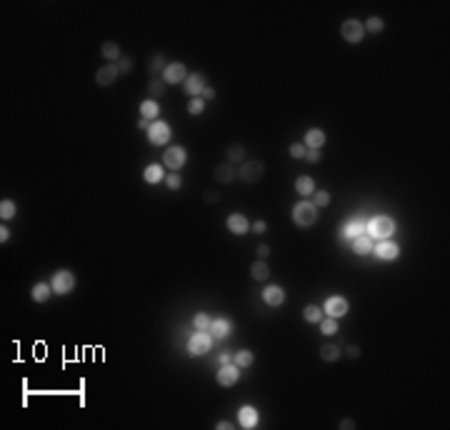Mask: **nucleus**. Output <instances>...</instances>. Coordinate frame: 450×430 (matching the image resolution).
Wrapping results in <instances>:
<instances>
[{
	"mask_svg": "<svg viewBox=\"0 0 450 430\" xmlns=\"http://www.w3.org/2000/svg\"><path fill=\"white\" fill-rule=\"evenodd\" d=\"M365 233H368L373 240H388V238L395 233V220H393L390 215H375L368 223Z\"/></svg>",
	"mask_w": 450,
	"mask_h": 430,
	"instance_id": "obj_1",
	"label": "nucleus"
},
{
	"mask_svg": "<svg viewBox=\"0 0 450 430\" xmlns=\"http://www.w3.org/2000/svg\"><path fill=\"white\" fill-rule=\"evenodd\" d=\"M315 220H318V208L313 205V200L303 198L300 203L293 205V223L298 228H310V225H315Z\"/></svg>",
	"mask_w": 450,
	"mask_h": 430,
	"instance_id": "obj_2",
	"label": "nucleus"
},
{
	"mask_svg": "<svg viewBox=\"0 0 450 430\" xmlns=\"http://www.w3.org/2000/svg\"><path fill=\"white\" fill-rule=\"evenodd\" d=\"M213 340H215V338H213L208 330H198V333H195V335H190V340H188V353H190L193 358L205 355V353H210Z\"/></svg>",
	"mask_w": 450,
	"mask_h": 430,
	"instance_id": "obj_3",
	"label": "nucleus"
},
{
	"mask_svg": "<svg viewBox=\"0 0 450 430\" xmlns=\"http://www.w3.org/2000/svg\"><path fill=\"white\" fill-rule=\"evenodd\" d=\"M50 285H53V293L68 295V293H73V288H75V275H73L70 270H58V273L53 275Z\"/></svg>",
	"mask_w": 450,
	"mask_h": 430,
	"instance_id": "obj_4",
	"label": "nucleus"
},
{
	"mask_svg": "<svg viewBox=\"0 0 450 430\" xmlns=\"http://www.w3.org/2000/svg\"><path fill=\"white\" fill-rule=\"evenodd\" d=\"M163 163H165V168H170V170H180V168L188 163V153H185V148H180V145H170V148L165 150Z\"/></svg>",
	"mask_w": 450,
	"mask_h": 430,
	"instance_id": "obj_5",
	"label": "nucleus"
},
{
	"mask_svg": "<svg viewBox=\"0 0 450 430\" xmlns=\"http://www.w3.org/2000/svg\"><path fill=\"white\" fill-rule=\"evenodd\" d=\"M340 35H343L345 43H360L365 38V28H363L360 20H345L340 25Z\"/></svg>",
	"mask_w": 450,
	"mask_h": 430,
	"instance_id": "obj_6",
	"label": "nucleus"
},
{
	"mask_svg": "<svg viewBox=\"0 0 450 430\" xmlns=\"http://www.w3.org/2000/svg\"><path fill=\"white\" fill-rule=\"evenodd\" d=\"M348 310H350V303L345 300V298H340V295H330L325 300V308H323V313L330 315V318H335V320L345 318Z\"/></svg>",
	"mask_w": 450,
	"mask_h": 430,
	"instance_id": "obj_7",
	"label": "nucleus"
},
{
	"mask_svg": "<svg viewBox=\"0 0 450 430\" xmlns=\"http://www.w3.org/2000/svg\"><path fill=\"white\" fill-rule=\"evenodd\" d=\"M373 253H375V258H378V260L390 263V260H395L398 255H400V245H398V243H393L390 238H388V240H378V243H375V248H373Z\"/></svg>",
	"mask_w": 450,
	"mask_h": 430,
	"instance_id": "obj_8",
	"label": "nucleus"
},
{
	"mask_svg": "<svg viewBox=\"0 0 450 430\" xmlns=\"http://www.w3.org/2000/svg\"><path fill=\"white\" fill-rule=\"evenodd\" d=\"M215 380H218V385H223V388H233L235 383H238V380H240V368H238L235 363L220 365V370H218Z\"/></svg>",
	"mask_w": 450,
	"mask_h": 430,
	"instance_id": "obj_9",
	"label": "nucleus"
},
{
	"mask_svg": "<svg viewBox=\"0 0 450 430\" xmlns=\"http://www.w3.org/2000/svg\"><path fill=\"white\" fill-rule=\"evenodd\" d=\"M148 140L153 145H165L170 140V125L165 120H153L150 128H148Z\"/></svg>",
	"mask_w": 450,
	"mask_h": 430,
	"instance_id": "obj_10",
	"label": "nucleus"
},
{
	"mask_svg": "<svg viewBox=\"0 0 450 430\" xmlns=\"http://www.w3.org/2000/svg\"><path fill=\"white\" fill-rule=\"evenodd\" d=\"M163 83L168 85H178V83H185V78H188V70H185V65L183 63H170L168 68L163 70Z\"/></svg>",
	"mask_w": 450,
	"mask_h": 430,
	"instance_id": "obj_11",
	"label": "nucleus"
},
{
	"mask_svg": "<svg viewBox=\"0 0 450 430\" xmlns=\"http://www.w3.org/2000/svg\"><path fill=\"white\" fill-rule=\"evenodd\" d=\"M263 173H265V168H263L260 160H243V165H240L238 175H240L246 183H255V180H260Z\"/></svg>",
	"mask_w": 450,
	"mask_h": 430,
	"instance_id": "obj_12",
	"label": "nucleus"
},
{
	"mask_svg": "<svg viewBox=\"0 0 450 430\" xmlns=\"http://www.w3.org/2000/svg\"><path fill=\"white\" fill-rule=\"evenodd\" d=\"M258 423H260V415H258V410H255L253 405H243V408L238 410V425L243 430L258 428Z\"/></svg>",
	"mask_w": 450,
	"mask_h": 430,
	"instance_id": "obj_13",
	"label": "nucleus"
},
{
	"mask_svg": "<svg viewBox=\"0 0 450 430\" xmlns=\"http://www.w3.org/2000/svg\"><path fill=\"white\" fill-rule=\"evenodd\" d=\"M230 330H233V323H230L225 315L213 318V323H210V328H208V333H210L213 338H218V340H225V338L230 335Z\"/></svg>",
	"mask_w": 450,
	"mask_h": 430,
	"instance_id": "obj_14",
	"label": "nucleus"
},
{
	"mask_svg": "<svg viewBox=\"0 0 450 430\" xmlns=\"http://www.w3.org/2000/svg\"><path fill=\"white\" fill-rule=\"evenodd\" d=\"M365 228H368V223H365L363 218H353L350 223H345V225H343L340 235H343V240H355L358 235H363V233H365Z\"/></svg>",
	"mask_w": 450,
	"mask_h": 430,
	"instance_id": "obj_15",
	"label": "nucleus"
},
{
	"mask_svg": "<svg viewBox=\"0 0 450 430\" xmlns=\"http://www.w3.org/2000/svg\"><path fill=\"white\" fill-rule=\"evenodd\" d=\"M118 75H120L118 65H115V63H108V65H103V68L95 73V83H98V85H113V83L118 80Z\"/></svg>",
	"mask_w": 450,
	"mask_h": 430,
	"instance_id": "obj_16",
	"label": "nucleus"
},
{
	"mask_svg": "<svg viewBox=\"0 0 450 430\" xmlns=\"http://www.w3.org/2000/svg\"><path fill=\"white\" fill-rule=\"evenodd\" d=\"M203 88H208V78H205L203 73H193V75H188V78H185V93H188V95L200 98Z\"/></svg>",
	"mask_w": 450,
	"mask_h": 430,
	"instance_id": "obj_17",
	"label": "nucleus"
},
{
	"mask_svg": "<svg viewBox=\"0 0 450 430\" xmlns=\"http://www.w3.org/2000/svg\"><path fill=\"white\" fill-rule=\"evenodd\" d=\"M228 230L233 233V235H246L248 230H250V220H248V215L243 213H233L230 218H228Z\"/></svg>",
	"mask_w": 450,
	"mask_h": 430,
	"instance_id": "obj_18",
	"label": "nucleus"
},
{
	"mask_svg": "<svg viewBox=\"0 0 450 430\" xmlns=\"http://www.w3.org/2000/svg\"><path fill=\"white\" fill-rule=\"evenodd\" d=\"M263 300H265V305L278 308V305L285 303V290H283L280 285H265V290H263Z\"/></svg>",
	"mask_w": 450,
	"mask_h": 430,
	"instance_id": "obj_19",
	"label": "nucleus"
},
{
	"mask_svg": "<svg viewBox=\"0 0 450 430\" xmlns=\"http://www.w3.org/2000/svg\"><path fill=\"white\" fill-rule=\"evenodd\" d=\"M325 140H328V135H325V130H320V128H310L308 133H305V148H310V150H320L323 145H325Z\"/></svg>",
	"mask_w": 450,
	"mask_h": 430,
	"instance_id": "obj_20",
	"label": "nucleus"
},
{
	"mask_svg": "<svg viewBox=\"0 0 450 430\" xmlns=\"http://www.w3.org/2000/svg\"><path fill=\"white\" fill-rule=\"evenodd\" d=\"M373 248H375V240L370 238V235H358L355 240H353V250L358 253V255H370L373 253Z\"/></svg>",
	"mask_w": 450,
	"mask_h": 430,
	"instance_id": "obj_21",
	"label": "nucleus"
},
{
	"mask_svg": "<svg viewBox=\"0 0 450 430\" xmlns=\"http://www.w3.org/2000/svg\"><path fill=\"white\" fill-rule=\"evenodd\" d=\"M143 178H145V183H150V185H155V183L165 180L163 165H160V163H153V165H148V168L143 170Z\"/></svg>",
	"mask_w": 450,
	"mask_h": 430,
	"instance_id": "obj_22",
	"label": "nucleus"
},
{
	"mask_svg": "<svg viewBox=\"0 0 450 430\" xmlns=\"http://www.w3.org/2000/svg\"><path fill=\"white\" fill-rule=\"evenodd\" d=\"M295 190H298V195H303V198L313 195V193H315V183H313V178H310V175H300V178L295 180Z\"/></svg>",
	"mask_w": 450,
	"mask_h": 430,
	"instance_id": "obj_23",
	"label": "nucleus"
},
{
	"mask_svg": "<svg viewBox=\"0 0 450 430\" xmlns=\"http://www.w3.org/2000/svg\"><path fill=\"white\" fill-rule=\"evenodd\" d=\"M50 293H53V285H50V283H35L33 290H30V295H33L35 303H45L50 298Z\"/></svg>",
	"mask_w": 450,
	"mask_h": 430,
	"instance_id": "obj_24",
	"label": "nucleus"
},
{
	"mask_svg": "<svg viewBox=\"0 0 450 430\" xmlns=\"http://www.w3.org/2000/svg\"><path fill=\"white\" fill-rule=\"evenodd\" d=\"M250 275H253L255 280H260V283H263V280H268V278H270V268L265 265V260H255V263L250 265Z\"/></svg>",
	"mask_w": 450,
	"mask_h": 430,
	"instance_id": "obj_25",
	"label": "nucleus"
},
{
	"mask_svg": "<svg viewBox=\"0 0 450 430\" xmlns=\"http://www.w3.org/2000/svg\"><path fill=\"white\" fill-rule=\"evenodd\" d=\"M100 53H103V58H105V60H110V63H118V60L123 58L120 45H118V43H103Z\"/></svg>",
	"mask_w": 450,
	"mask_h": 430,
	"instance_id": "obj_26",
	"label": "nucleus"
},
{
	"mask_svg": "<svg viewBox=\"0 0 450 430\" xmlns=\"http://www.w3.org/2000/svg\"><path fill=\"white\" fill-rule=\"evenodd\" d=\"M140 115L148 118V120H153V118L160 115V105H158L155 100H143V103H140Z\"/></svg>",
	"mask_w": 450,
	"mask_h": 430,
	"instance_id": "obj_27",
	"label": "nucleus"
},
{
	"mask_svg": "<svg viewBox=\"0 0 450 430\" xmlns=\"http://www.w3.org/2000/svg\"><path fill=\"white\" fill-rule=\"evenodd\" d=\"M253 360H255V358H253L250 350H238V353H233V363H235L240 370H243V368H250Z\"/></svg>",
	"mask_w": 450,
	"mask_h": 430,
	"instance_id": "obj_28",
	"label": "nucleus"
},
{
	"mask_svg": "<svg viewBox=\"0 0 450 430\" xmlns=\"http://www.w3.org/2000/svg\"><path fill=\"white\" fill-rule=\"evenodd\" d=\"M303 315H305V323H313V325H315V323L323 320L325 313H323V308H318V305H308V308L303 310Z\"/></svg>",
	"mask_w": 450,
	"mask_h": 430,
	"instance_id": "obj_29",
	"label": "nucleus"
},
{
	"mask_svg": "<svg viewBox=\"0 0 450 430\" xmlns=\"http://www.w3.org/2000/svg\"><path fill=\"white\" fill-rule=\"evenodd\" d=\"M340 353H343V350H340L338 345H323V348H320V358H323L325 363H335V360L340 358Z\"/></svg>",
	"mask_w": 450,
	"mask_h": 430,
	"instance_id": "obj_30",
	"label": "nucleus"
},
{
	"mask_svg": "<svg viewBox=\"0 0 450 430\" xmlns=\"http://www.w3.org/2000/svg\"><path fill=\"white\" fill-rule=\"evenodd\" d=\"M233 178H235V170H233L230 165H218V168H215V180H218V183H230Z\"/></svg>",
	"mask_w": 450,
	"mask_h": 430,
	"instance_id": "obj_31",
	"label": "nucleus"
},
{
	"mask_svg": "<svg viewBox=\"0 0 450 430\" xmlns=\"http://www.w3.org/2000/svg\"><path fill=\"white\" fill-rule=\"evenodd\" d=\"M318 325H320V333H323V335H335V333H338V320H335V318H330V315L323 318Z\"/></svg>",
	"mask_w": 450,
	"mask_h": 430,
	"instance_id": "obj_32",
	"label": "nucleus"
},
{
	"mask_svg": "<svg viewBox=\"0 0 450 430\" xmlns=\"http://www.w3.org/2000/svg\"><path fill=\"white\" fill-rule=\"evenodd\" d=\"M228 158H230L233 163L246 160V148H243V145H238V143H235V145H230V148H228Z\"/></svg>",
	"mask_w": 450,
	"mask_h": 430,
	"instance_id": "obj_33",
	"label": "nucleus"
},
{
	"mask_svg": "<svg viewBox=\"0 0 450 430\" xmlns=\"http://www.w3.org/2000/svg\"><path fill=\"white\" fill-rule=\"evenodd\" d=\"M0 218H3V223L10 220V218H15V203L13 200H3L0 203Z\"/></svg>",
	"mask_w": 450,
	"mask_h": 430,
	"instance_id": "obj_34",
	"label": "nucleus"
},
{
	"mask_svg": "<svg viewBox=\"0 0 450 430\" xmlns=\"http://www.w3.org/2000/svg\"><path fill=\"white\" fill-rule=\"evenodd\" d=\"M210 323H213V318H210L208 313H198V315L193 318V325H195V330H208V328H210Z\"/></svg>",
	"mask_w": 450,
	"mask_h": 430,
	"instance_id": "obj_35",
	"label": "nucleus"
},
{
	"mask_svg": "<svg viewBox=\"0 0 450 430\" xmlns=\"http://www.w3.org/2000/svg\"><path fill=\"white\" fill-rule=\"evenodd\" d=\"M203 110H205L203 98H190V100H188V113H190V115H200Z\"/></svg>",
	"mask_w": 450,
	"mask_h": 430,
	"instance_id": "obj_36",
	"label": "nucleus"
},
{
	"mask_svg": "<svg viewBox=\"0 0 450 430\" xmlns=\"http://www.w3.org/2000/svg\"><path fill=\"white\" fill-rule=\"evenodd\" d=\"M313 205H315V208H325V205H330V193H328V190L313 193Z\"/></svg>",
	"mask_w": 450,
	"mask_h": 430,
	"instance_id": "obj_37",
	"label": "nucleus"
},
{
	"mask_svg": "<svg viewBox=\"0 0 450 430\" xmlns=\"http://www.w3.org/2000/svg\"><path fill=\"white\" fill-rule=\"evenodd\" d=\"M363 28H365V33H380V30H383V20L373 15V18L365 20V25H363Z\"/></svg>",
	"mask_w": 450,
	"mask_h": 430,
	"instance_id": "obj_38",
	"label": "nucleus"
},
{
	"mask_svg": "<svg viewBox=\"0 0 450 430\" xmlns=\"http://www.w3.org/2000/svg\"><path fill=\"white\" fill-rule=\"evenodd\" d=\"M305 150H308V148H305L303 143H293L288 153H290V158H295V160H300V158H305Z\"/></svg>",
	"mask_w": 450,
	"mask_h": 430,
	"instance_id": "obj_39",
	"label": "nucleus"
},
{
	"mask_svg": "<svg viewBox=\"0 0 450 430\" xmlns=\"http://www.w3.org/2000/svg\"><path fill=\"white\" fill-rule=\"evenodd\" d=\"M165 68H168V65L163 63V55H155V58H153V65H150V73H153V75H163Z\"/></svg>",
	"mask_w": 450,
	"mask_h": 430,
	"instance_id": "obj_40",
	"label": "nucleus"
},
{
	"mask_svg": "<svg viewBox=\"0 0 450 430\" xmlns=\"http://www.w3.org/2000/svg\"><path fill=\"white\" fill-rule=\"evenodd\" d=\"M115 65H118V70H120V73H130V70H133V58H130V55H123Z\"/></svg>",
	"mask_w": 450,
	"mask_h": 430,
	"instance_id": "obj_41",
	"label": "nucleus"
},
{
	"mask_svg": "<svg viewBox=\"0 0 450 430\" xmlns=\"http://www.w3.org/2000/svg\"><path fill=\"white\" fill-rule=\"evenodd\" d=\"M165 185H168L170 190H178V188L183 185V178H180V175H165Z\"/></svg>",
	"mask_w": 450,
	"mask_h": 430,
	"instance_id": "obj_42",
	"label": "nucleus"
},
{
	"mask_svg": "<svg viewBox=\"0 0 450 430\" xmlns=\"http://www.w3.org/2000/svg\"><path fill=\"white\" fill-rule=\"evenodd\" d=\"M148 90H150V95L160 98V95H163V80H153V83L148 85Z\"/></svg>",
	"mask_w": 450,
	"mask_h": 430,
	"instance_id": "obj_43",
	"label": "nucleus"
},
{
	"mask_svg": "<svg viewBox=\"0 0 450 430\" xmlns=\"http://www.w3.org/2000/svg\"><path fill=\"white\" fill-rule=\"evenodd\" d=\"M305 160H308V163H318V160H320V150H310V148H308V150H305Z\"/></svg>",
	"mask_w": 450,
	"mask_h": 430,
	"instance_id": "obj_44",
	"label": "nucleus"
},
{
	"mask_svg": "<svg viewBox=\"0 0 450 430\" xmlns=\"http://www.w3.org/2000/svg\"><path fill=\"white\" fill-rule=\"evenodd\" d=\"M250 230H253V233H265V230H268V223H265V220H255V223L250 225Z\"/></svg>",
	"mask_w": 450,
	"mask_h": 430,
	"instance_id": "obj_45",
	"label": "nucleus"
},
{
	"mask_svg": "<svg viewBox=\"0 0 450 430\" xmlns=\"http://www.w3.org/2000/svg\"><path fill=\"white\" fill-rule=\"evenodd\" d=\"M218 363H220V365H228V363H233V353H228V350H223V353L218 355Z\"/></svg>",
	"mask_w": 450,
	"mask_h": 430,
	"instance_id": "obj_46",
	"label": "nucleus"
},
{
	"mask_svg": "<svg viewBox=\"0 0 450 430\" xmlns=\"http://www.w3.org/2000/svg\"><path fill=\"white\" fill-rule=\"evenodd\" d=\"M345 353H348V358H350V360H355V358L360 355V348H358V345H348V348H345Z\"/></svg>",
	"mask_w": 450,
	"mask_h": 430,
	"instance_id": "obj_47",
	"label": "nucleus"
},
{
	"mask_svg": "<svg viewBox=\"0 0 450 430\" xmlns=\"http://www.w3.org/2000/svg\"><path fill=\"white\" fill-rule=\"evenodd\" d=\"M200 98H203V100H213V98H215V90H213V88L208 85V88H203V93H200Z\"/></svg>",
	"mask_w": 450,
	"mask_h": 430,
	"instance_id": "obj_48",
	"label": "nucleus"
},
{
	"mask_svg": "<svg viewBox=\"0 0 450 430\" xmlns=\"http://www.w3.org/2000/svg\"><path fill=\"white\" fill-rule=\"evenodd\" d=\"M258 255H260V260H265L270 255V248L268 245H258Z\"/></svg>",
	"mask_w": 450,
	"mask_h": 430,
	"instance_id": "obj_49",
	"label": "nucleus"
},
{
	"mask_svg": "<svg viewBox=\"0 0 450 430\" xmlns=\"http://www.w3.org/2000/svg\"><path fill=\"white\" fill-rule=\"evenodd\" d=\"M8 240H10V230L3 225V228H0V243H8Z\"/></svg>",
	"mask_w": 450,
	"mask_h": 430,
	"instance_id": "obj_50",
	"label": "nucleus"
},
{
	"mask_svg": "<svg viewBox=\"0 0 450 430\" xmlns=\"http://www.w3.org/2000/svg\"><path fill=\"white\" fill-rule=\"evenodd\" d=\"M205 200H208V203H218V193H215V190H208V193H205Z\"/></svg>",
	"mask_w": 450,
	"mask_h": 430,
	"instance_id": "obj_51",
	"label": "nucleus"
},
{
	"mask_svg": "<svg viewBox=\"0 0 450 430\" xmlns=\"http://www.w3.org/2000/svg\"><path fill=\"white\" fill-rule=\"evenodd\" d=\"M148 128H150L148 118H140V120H138V130H148Z\"/></svg>",
	"mask_w": 450,
	"mask_h": 430,
	"instance_id": "obj_52",
	"label": "nucleus"
},
{
	"mask_svg": "<svg viewBox=\"0 0 450 430\" xmlns=\"http://www.w3.org/2000/svg\"><path fill=\"white\" fill-rule=\"evenodd\" d=\"M340 428H343V430H350V428H355V423H353V420H348V418H345V420H343V423H340Z\"/></svg>",
	"mask_w": 450,
	"mask_h": 430,
	"instance_id": "obj_53",
	"label": "nucleus"
},
{
	"mask_svg": "<svg viewBox=\"0 0 450 430\" xmlns=\"http://www.w3.org/2000/svg\"><path fill=\"white\" fill-rule=\"evenodd\" d=\"M230 428H233V425H230L228 420H220V423H218V430H230Z\"/></svg>",
	"mask_w": 450,
	"mask_h": 430,
	"instance_id": "obj_54",
	"label": "nucleus"
}]
</instances>
